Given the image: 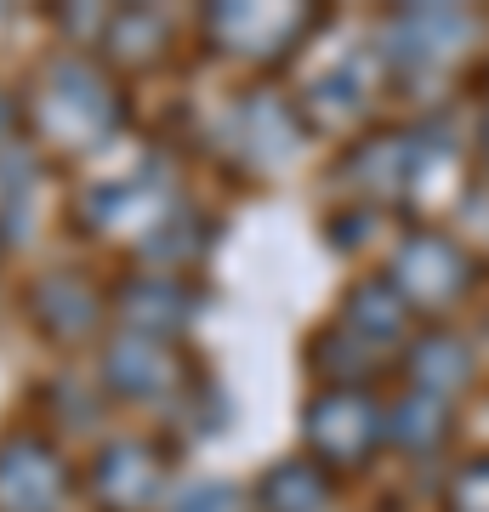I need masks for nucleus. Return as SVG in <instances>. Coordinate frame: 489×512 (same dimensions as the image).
<instances>
[{"label":"nucleus","instance_id":"obj_4","mask_svg":"<svg viewBox=\"0 0 489 512\" xmlns=\"http://www.w3.org/2000/svg\"><path fill=\"white\" fill-rule=\"evenodd\" d=\"M450 433V421H444V399H433V393H421V399H410L393 416V439L410 444V450H421V444H438Z\"/></svg>","mask_w":489,"mask_h":512},{"label":"nucleus","instance_id":"obj_6","mask_svg":"<svg viewBox=\"0 0 489 512\" xmlns=\"http://www.w3.org/2000/svg\"><path fill=\"white\" fill-rule=\"evenodd\" d=\"M484 148H489V120H484Z\"/></svg>","mask_w":489,"mask_h":512},{"label":"nucleus","instance_id":"obj_3","mask_svg":"<svg viewBox=\"0 0 489 512\" xmlns=\"http://www.w3.org/2000/svg\"><path fill=\"white\" fill-rule=\"evenodd\" d=\"M399 319H404V302H399V291H393L387 279L359 285L353 302H347V330H353V336H399L404 330Z\"/></svg>","mask_w":489,"mask_h":512},{"label":"nucleus","instance_id":"obj_5","mask_svg":"<svg viewBox=\"0 0 489 512\" xmlns=\"http://www.w3.org/2000/svg\"><path fill=\"white\" fill-rule=\"evenodd\" d=\"M450 512H489V456L450 484Z\"/></svg>","mask_w":489,"mask_h":512},{"label":"nucleus","instance_id":"obj_2","mask_svg":"<svg viewBox=\"0 0 489 512\" xmlns=\"http://www.w3.org/2000/svg\"><path fill=\"white\" fill-rule=\"evenodd\" d=\"M342 433V444H336V456H347V467H359L364 456H370V444H376L381 421L376 410L359 399V393H325V399L313 404V421H308V439L313 433Z\"/></svg>","mask_w":489,"mask_h":512},{"label":"nucleus","instance_id":"obj_1","mask_svg":"<svg viewBox=\"0 0 489 512\" xmlns=\"http://www.w3.org/2000/svg\"><path fill=\"white\" fill-rule=\"evenodd\" d=\"M467 279H472V268H467V251L455 245V239H438V234H416L410 245L399 251V268H393V291H404V296H416V302H455V296L467 291Z\"/></svg>","mask_w":489,"mask_h":512}]
</instances>
